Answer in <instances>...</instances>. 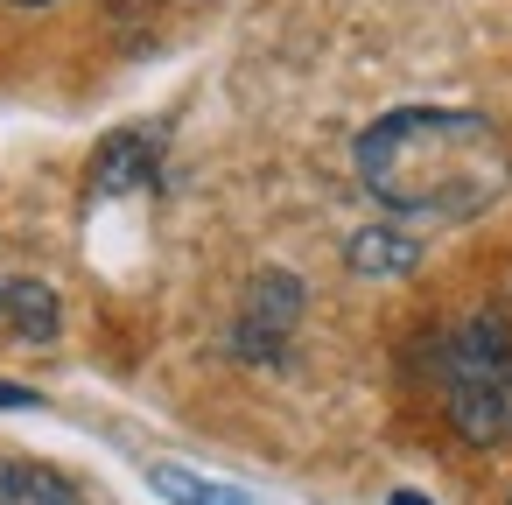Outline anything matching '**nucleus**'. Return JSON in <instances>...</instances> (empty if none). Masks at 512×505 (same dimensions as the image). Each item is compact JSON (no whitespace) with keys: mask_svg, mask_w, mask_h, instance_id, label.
I'll return each instance as SVG.
<instances>
[{"mask_svg":"<svg viewBox=\"0 0 512 505\" xmlns=\"http://www.w3.org/2000/svg\"><path fill=\"white\" fill-rule=\"evenodd\" d=\"M358 183L393 211V218H428V225H463L491 211L512 183L505 134L484 113L456 106H400L358 134Z\"/></svg>","mask_w":512,"mask_h":505,"instance_id":"1","label":"nucleus"},{"mask_svg":"<svg viewBox=\"0 0 512 505\" xmlns=\"http://www.w3.org/2000/svg\"><path fill=\"white\" fill-rule=\"evenodd\" d=\"M442 400L463 442H505L512 435V330L484 309L463 316L442 344Z\"/></svg>","mask_w":512,"mask_h":505,"instance_id":"2","label":"nucleus"},{"mask_svg":"<svg viewBox=\"0 0 512 505\" xmlns=\"http://www.w3.org/2000/svg\"><path fill=\"white\" fill-rule=\"evenodd\" d=\"M295 316H302V281L295 274H260L253 295H246V309H239L232 351L253 358V365H274L281 344H288V330H295Z\"/></svg>","mask_w":512,"mask_h":505,"instance_id":"3","label":"nucleus"},{"mask_svg":"<svg viewBox=\"0 0 512 505\" xmlns=\"http://www.w3.org/2000/svg\"><path fill=\"white\" fill-rule=\"evenodd\" d=\"M155 176H162V155L148 134H113L92 155V197H141L155 190Z\"/></svg>","mask_w":512,"mask_h":505,"instance_id":"4","label":"nucleus"},{"mask_svg":"<svg viewBox=\"0 0 512 505\" xmlns=\"http://www.w3.org/2000/svg\"><path fill=\"white\" fill-rule=\"evenodd\" d=\"M57 295L43 288V281H0V330H15V337H29V344H50L57 337Z\"/></svg>","mask_w":512,"mask_h":505,"instance_id":"5","label":"nucleus"},{"mask_svg":"<svg viewBox=\"0 0 512 505\" xmlns=\"http://www.w3.org/2000/svg\"><path fill=\"white\" fill-rule=\"evenodd\" d=\"M0 505H78V491L50 463H0Z\"/></svg>","mask_w":512,"mask_h":505,"instance_id":"6","label":"nucleus"},{"mask_svg":"<svg viewBox=\"0 0 512 505\" xmlns=\"http://www.w3.org/2000/svg\"><path fill=\"white\" fill-rule=\"evenodd\" d=\"M148 484H155L169 505H260L253 491L211 484V477H197V470H183V463H155V470H148Z\"/></svg>","mask_w":512,"mask_h":505,"instance_id":"7","label":"nucleus"},{"mask_svg":"<svg viewBox=\"0 0 512 505\" xmlns=\"http://www.w3.org/2000/svg\"><path fill=\"white\" fill-rule=\"evenodd\" d=\"M414 260H421V246L407 232H358L351 239V267L358 274H414Z\"/></svg>","mask_w":512,"mask_h":505,"instance_id":"8","label":"nucleus"},{"mask_svg":"<svg viewBox=\"0 0 512 505\" xmlns=\"http://www.w3.org/2000/svg\"><path fill=\"white\" fill-rule=\"evenodd\" d=\"M0 407H36V393H29V386H8V379H0Z\"/></svg>","mask_w":512,"mask_h":505,"instance_id":"9","label":"nucleus"},{"mask_svg":"<svg viewBox=\"0 0 512 505\" xmlns=\"http://www.w3.org/2000/svg\"><path fill=\"white\" fill-rule=\"evenodd\" d=\"M386 505H428V498H421V491H393Z\"/></svg>","mask_w":512,"mask_h":505,"instance_id":"10","label":"nucleus"},{"mask_svg":"<svg viewBox=\"0 0 512 505\" xmlns=\"http://www.w3.org/2000/svg\"><path fill=\"white\" fill-rule=\"evenodd\" d=\"M15 8H50V0H15Z\"/></svg>","mask_w":512,"mask_h":505,"instance_id":"11","label":"nucleus"}]
</instances>
